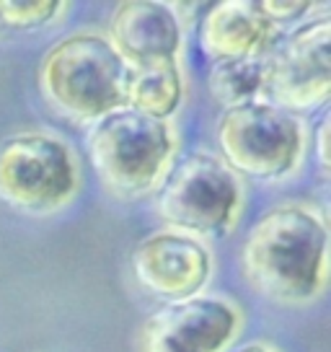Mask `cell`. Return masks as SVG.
Instances as JSON below:
<instances>
[{"instance_id": "obj_1", "label": "cell", "mask_w": 331, "mask_h": 352, "mask_svg": "<svg viewBox=\"0 0 331 352\" xmlns=\"http://www.w3.org/2000/svg\"><path fill=\"white\" fill-rule=\"evenodd\" d=\"M243 280L266 300L300 306L323 293L329 275V228L308 205L282 202L251 226L241 243Z\"/></svg>"}, {"instance_id": "obj_2", "label": "cell", "mask_w": 331, "mask_h": 352, "mask_svg": "<svg viewBox=\"0 0 331 352\" xmlns=\"http://www.w3.org/2000/svg\"><path fill=\"white\" fill-rule=\"evenodd\" d=\"M47 104L78 122H96L127 107L130 65L106 34L76 32L57 39L39 63Z\"/></svg>"}, {"instance_id": "obj_3", "label": "cell", "mask_w": 331, "mask_h": 352, "mask_svg": "<svg viewBox=\"0 0 331 352\" xmlns=\"http://www.w3.org/2000/svg\"><path fill=\"white\" fill-rule=\"evenodd\" d=\"M174 132L163 120L135 109H117L91 122L89 161L104 189L119 199L155 192L174 155Z\"/></svg>"}, {"instance_id": "obj_4", "label": "cell", "mask_w": 331, "mask_h": 352, "mask_svg": "<svg viewBox=\"0 0 331 352\" xmlns=\"http://www.w3.org/2000/svg\"><path fill=\"white\" fill-rule=\"evenodd\" d=\"M241 184L218 155H181L155 187L153 208L168 231L225 236L241 212Z\"/></svg>"}, {"instance_id": "obj_5", "label": "cell", "mask_w": 331, "mask_h": 352, "mask_svg": "<svg viewBox=\"0 0 331 352\" xmlns=\"http://www.w3.org/2000/svg\"><path fill=\"white\" fill-rule=\"evenodd\" d=\"M215 140L220 161L233 174L275 182L295 171L306 135L295 114L256 99L222 111Z\"/></svg>"}, {"instance_id": "obj_6", "label": "cell", "mask_w": 331, "mask_h": 352, "mask_svg": "<svg viewBox=\"0 0 331 352\" xmlns=\"http://www.w3.org/2000/svg\"><path fill=\"white\" fill-rule=\"evenodd\" d=\"M78 161L49 132H21L0 143V202L23 215H52L76 197Z\"/></svg>"}, {"instance_id": "obj_7", "label": "cell", "mask_w": 331, "mask_h": 352, "mask_svg": "<svg viewBox=\"0 0 331 352\" xmlns=\"http://www.w3.org/2000/svg\"><path fill=\"white\" fill-rule=\"evenodd\" d=\"M264 94L275 107L298 111L326 109L331 94V21L326 13L293 26L266 55Z\"/></svg>"}, {"instance_id": "obj_8", "label": "cell", "mask_w": 331, "mask_h": 352, "mask_svg": "<svg viewBox=\"0 0 331 352\" xmlns=\"http://www.w3.org/2000/svg\"><path fill=\"white\" fill-rule=\"evenodd\" d=\"M241 329V308L220 296H192L153 311L140 329V352H225Z\"/></svg>"}, {"instance_id": "obj_9", "label": "cell", "mask_w": 331, "mask_h": 352, "mask_svg": "<svg viewBox=\"0 0 331 352\" xmlns=\"http://www.w3.org/2000/svg\"><path fill=\"white\" fill-rule=\"evenodd\" d=\"M130 267L145 293L171 303L197 296L205 287L212 272V254L189 233L155 231L137 241Z\"/></svg>"}, {"instance_id": "obj_10", "label": "cell", "mask_w": 331, "mask_h": 352, "mask_svg": "<svg viewBox=\"0 0 331 352\" xmlns=\"http://www.w3.org/2000/svg\"><path fill=\"white\" fill-rule=\"evenodd\" d=\"M109 42L130 67L176 63L181 50V21L166 3L127 0L111 13Z\"/></svg>"}, {"instance_id": "obj_11", "label": "cell", "mask_w": 331, "mask_h": 352, "mask_svg": "<svg viewBox=\"0 0 331 352\" xmlns=\"http://www.w3.org/2000/svg\"><path fill=\"white\" fill-rule=\"evenodd\" d=\"M277 42V26L266 21L259 0L212 3L199 21V47L212 63L266 57Z\"/></svg>"}, {"instance_id": "obj_12", "label": "cell", "mask_w": 331, "mask_h": 352, "mask_svg": "<svg viewBox=\"0 0 331 352\" xmlns=\"http://www.w3.org/2000/svg\"><path fill=\"white\" fill-rule=\"evenodd\" d=\"M184 99V80L179 63H155L145 67H130L127 80V109H135L168 122Z\"/></svg>"}, {"instance_id": "obj_13", "label": "cell", "mask_w": 331, "mask_h": 352, "mask_svg": "<svg viewBox=\"0 0 331 352\" xmlns=\"http://www.w3.org/2000/svg\"><path fill=\"white\" fill-rule=\"evenodd\" d=\"M266 57H238V60H220L212 63L207 73V88L215 104L222 111L256 101L264 91Z\"/></svg>"}, {"instance_id": "obj_14", "label": "cell", "mask_w": 331, "mask_h": 352, "mask_svg": "<svg viewBox=\"0 0 331 352\" xmlns=\"http://www.w3.org/2000/svg\"><path fill=\"white\" fill-rule=\"evenodd\" d=\"M60 0H0V32H36L62 11Z\"/></svg>"}, {"instance_id": "obj_15", "label": "cell", "mask_w": 331, "mask_h": 352, "mask_svg": "<svg viewBox=\"0 0 331 352\" xmlns=\"http://www.w3.org/2000/svg\"><path fill=\"white\" fill-rule=\"evenodd\" d=\"M262 13L272 26H287V23H300L303 16H308L310 3L308 0H262L259 3Z\"/></svg>"}, {"instance_id": "obj_16", "label": "cell", "mask_w": 331, "mask_h": 352, "mask_svg": "<svg viewBox=\"0 0 331 352\" xmlns=\"http://www.w3.org/2000/svg\"><path fill=\"white\" fill-rule=\"evenodd\" d=\"M329 114H323L316 124V138H313V148H316V164H319L321 176L329 174Z\"/></svg>"}, {"instance_id": "obj_17", "label": "cell", "mask_w": 331, "mask_h": 352, "mask_svg": "<svg viewBox=\"0 0 331 352\" xmlns=\"http://www.w3.org/2000/svg\"><path fill=\"white\" fill-rule=\"evenodd\" d=\"M236 352H277L272 344H264V342H254V344H243Z\"/></svg>"}]
</instances>
